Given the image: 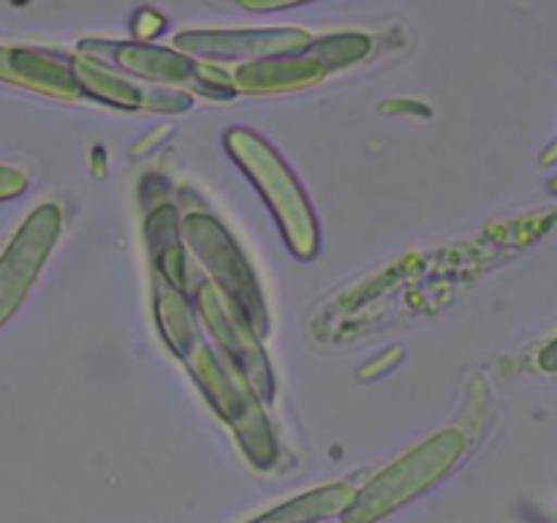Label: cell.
Masks as SVG:
<instances>
[{"mask_svg":"<svg viewBox=\"0 0 557 523\" xmlns=\"http://www.w3.org/2000/svg\"><path fill=\"white\" fill-rule=\"evenodd\" d=\"M44 216H47V210L36 212L0 259V325L20 305L22 294L30 287L33 276L41 265V256L47 251V221H44Z\"/></svg>","mask_w":557,"mask_h":523,"instance_id":"6da1fadb","label":"cell"},{"mask_svg":"<svg viewBox=\"0 0 557 523\" xmlns=\"http://www.w3.org/2000/svg\"><path fill=\"white\" fill-rule=\"evenodd\" d=\"M20 188H22V174L0 167V199H5V196H14Z\"/></svg>","mask_w":557,"mask_h":523,"instance_id":"7a4b0ae2","label":"cell"}]
</instances>
